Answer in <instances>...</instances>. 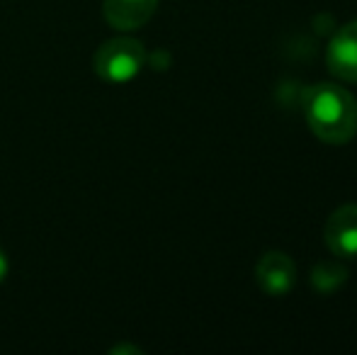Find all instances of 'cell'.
Returning <instances> with one entry per match:
<instances>
[{
  "mask_svg": "<svg viewBox=\"0 0 357 355\" xmlns=\"http://www.w3.org/2000/svg\"><path fill=\"white\" fill-rule=\"evenodd\" d=\"M301 109L316 139L343 146L357 134V100L340 83H314L301 95Z\"/></svg>",
  "mask_w": 357,
  "mask_h": 355,
  "instance_id": "cell-1",
  "label": "cell"
},
{
  "mask_svg": "<svg viewBox=\"0 0 357 355\" xmlns=\"http://www.w3.org/2000/svg\"><path fill=\"white\" fill-rule=\"evenodd\" d=\"M95 73L107 83H129L146 66V49L137 39H109L95 52Z\"/></svg>",
  "mask_w": 357,
  "mask_h": 355,
  "instance_id": "cell-2",
  "label": "cell"
},
{
  "mask_svg": "<svg viewBox=\"0 0 357 355\" xmlns=\"http://www.w3.org/2000/svg\"><path fill=\"white\" fill-rule=\"evenodd\" d=\"M324 241L340 261L357 258V204H340L331 212L324 227Z\"/></svg>",
  "mask_w": 357,
  "mask_h": 355,
  "instance_id": "cell-3",
  "label": "cell"
},
{
  "mask_svg": "<svg viewBox=\"0 0 357 355\" xmlns=\"http://www.w3.org/2000/svg\"><path fill=\"white\" fill-rule=\"evenodd\" d=\"M255 280L268 297H284L296 285V266L289 253L268 251L260 256L255 266Z\"/></svg>",
  "mask_w": 357,
  "mask_h": 355,
  "instance_id": "cell-4",
  "label": "cell"
},
{
  "mask_svg": "<svg viewBox=\"0 0 357 355\" xmlns=\"http://www.w3.org/2000/svg\"><path fill=\"white\" fill-rule=\"evenodd\" d=\"M326 66L338 81L357 83V20L335 29L326 47Z\"/></svg>",
  "mask_w": 357,
  "mask_h": 355,
  "instance_id": "cell-5",
  "label": "cell"
},
{
  "mask_svg": "<svg viewBox=\"0 0 357 355\" xmlns=\"http://www.w3.org/2000/svg\"><path fill=\"white\" fill-rule=\"evenodd\" d=\"M158 10V0H105L102 15L109 27L122 29H139L149 22Z\"/></svg>",
  "mask_w": 357,
  "mask_h": 355,
  "instance_id": "cell-6",
  "label": "cell"
},
{
  "mask_svg": "<svg viewBox=\"0 0 357 355\" xmlns=\"http://www.w3.org/2000/svg\"><path fill=\"white\" fill-rule=\"evenodd\" d=\"M350 270L343 261H321L311 268V287L319 294H333L335 289H340L345 282H348Z\"/></svg>",
  "mask_w": 357,
  "mask_h": 355,
  "instance_id": "cell-7",
  "label": "cell"
},
{
  "mask_svg": "<svg viewBox=\"0 0 357 355\" xmlns=\"http://www.w3.org/2000/svg\"><path fill=\"white\" fill-rule=\"evenodd\" d=\"M146 63H151V68H155V71H165L170 66V54L163 52V49H158L153 54H146Z\"/></svg>",
  "mask_w": 357,
  "mask_h": 355,
  "instance_id": "cell-8",
  "label": "cell"
},
{
  "mask_svg": "<svg viewBox=\"0 0 357 355\" xmlns=\"http://www.w3.org/2000/svg\"><path fill=\"white\" fill-rule=\"evenodd\" d=\"M8 278V256H5V251L0 248V282Z\"/></svg>",
  "mask_w": 357,
  "mask_h": 355,
  "instance_id": "cell-9",
  "label": "cell"
},
{
  "mask_svg": "<svg viewBox=\"0 0 357 355\" xmlns=\"http://www.w3.org/2000/svg\"><path fill=\"white\" fill-rule=\"evenodd\" d=\"M134 353V355H139V353H142V351H139V348H127V346H119V348H114V351L112 353Z\"/></svg>",
  "mask_w": 357,
  "mask_h": 355,
  "instance_id": "cell-10",
  "label": "cell"
}]
</instances>
